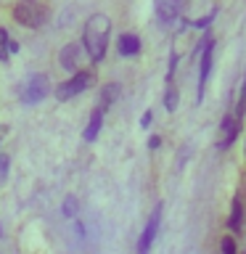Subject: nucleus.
<instances>
[{
	"mask_svg": "<svg viewBox=\"0 0 246 254\" xmlns=\"http://www.w3.org/2000/svg\"><path fill=\"white\" fill-rule=\"evenodd\" d=\"M117 51H119V56H124V59L138 56L140 53V37L132 35V32H127V35H122L117 40Z\"/></svg>",
	"mask_w": 246,
	"mask_h": 254,
	"instance_id": "9d476101",
	"label": "nucleus"
},
{
	"mask_svg": "<svg viewBox=\"0 0 246 254\" xmlns=\"http://www.w3.org/2000/svg\"><path fill=\"white\" fill-rule=\"evenodd\" d=\"M159 146H162V138H159V135H151V138H148V148L156 151Z\"/></svg>",
	"mask_w": 246,
	"mask_h": 254,
	"instance_id": "412c9836",
	"label": "nucleus"
},
{
	"mask_svg": "<svg viewBox=\"0 0 246 254\" xmlns=\"http://www.w3.org/2000/svg\"><path fill=\"white\" fill-rule=\"evenodd\" d=\"M119 98V85L117 82H109V85H103L101 87V101H98V109L101 111H106L114 106V101Z\"/></svg>",
	"mask_w": 246,
	"mask_h": 254,
	"instance_id": "ddd939ff",
	"label": "nucleus"
},
{
	"mask_svg": "<svg viewBox=\"0 0 246 254\" xmlns=\"http://www.w3.org/2000/svg\"><path fill=\"white\" fill-rule=\"evenodd\" d=\"M59 64H61V69L71 71V74L79 71V64H82V45H79V43L63 45L61 53H59Z\"/></svg>",
	"mask_w": 246,
	"mask_h": 254,
	"instance_id": "0eeeda50",
	"label": "nucleus"
},
{
	"mask_svg": "<svg viewBox=\"0 0 246 254\" xmlns=\"http://www.w3.org/2000/svg\"><path fill=\"white\" fill-rule=\"evenodd\" d=\"M101 125H103V111L101 109H95L90 119H87V127H85V132H82V138L87 143H93L95 138H98V132H101Z\"/></svg>",
	"mask_w": 246,
	"mask_h": 254,
	"instance_id": "f8f14e48",
	"label": "nucleus"
},
{
	"mask_svg": "<svg viewBox=\"0 0 246 254\" xmlns=\"http://www.w3.org/2000/svg\"><path fill=\"white\" fill-rule=\"evenodd\" d=\"M0 238H3V225H0Z\"/></svg>",
	"mask_w": 246,
	"mask_h": 254,
	"instance_id": "5701e85b",
	"label": "nucleus"
},
{
	"mask_svg": "<svg viewBox=\"0 0 246 254\" xmlns=\"http://www.w3.org/2000/svg\"><path fill=\"white\" fill-rule=\"evenodd\" d=\"M244 217H246V212H244V201H241V196H236V198H233V204H230L228 228L233 230V233H241V228H244Z\"/></svg>",
	"mask_w": 246,
	"mask_h": 254,
	"instance_id": "9b49d317",
	"label": "nucleus"
},
{
	"mask_svg": "<svg viewBox=\"0 0 246 254\" xmlns=\"http://www.w3.org/2000/svg\"><path fill=\"white\" fill-rule=\"evenodd\" d=\"M201 51V64H198V93H196V101L201 103L204 98V87H206V79H209V71H212V53H214V37L212 35H204V40L198 43L196 53Z\"/></svg>",
	"mask_w": 246,
	"mask_h": 254,
	"instance_id": "20e7f679",
	"label": "nucleus"
},
{
	"mask_svg": "<svg viewBox=\"0 0 246 254\" xmlns=\"http://www.w3.org/2000/svg\"><path fill=\"white\" fill-rule=\"evenodd\" d=\"M151 119H154V114H151V111H146V114L140 117V127H148V125H151Z\"/></svg>",
	"mask_w": 246,
	"mask_h": 254,
	"instance_id": "4be33fe9",
	"label": "nucleus"
},
{
	"mask_svg": "<svg viewBox=\"0 0 246 254\" xmlns=\"http://www.w3.org/2000/svg\"><path fill=\"white\" fill-rule=\"evenodd\" d=\"M90 85H93V71L79 69L69 79H63L61 85H56V98L59 101H71V98H77L79 93H85Z\"/></svg>",
	"mask_w": 246,
	"mask_h": 254,
	"instance_id": "7ed1b4c3",
	"label": "nucleus"
},
{
	"mask_svg": "<svg viewBox=\"0 0 246 254\" xmlns=\"http://www.w3.org/2000/svg\"><path fill=\"white\" fill-rule=\"evenodd\" d=\"M212 19H214V11L209 13V16H201V19H196V21H190V24H193V27H209V24H212Z\"/></svg>",
	"mask_w": 246,
	"mask_h": 254,
	"instance_id": "aec40b11",
	"label": "nucleus"
},
{
	"mask_svg": "<svg viewBox=\"0 0 246 254\" xmlns=\"http://www.w3.org/2000/svg\"><path fill=\"white\" fill-rule=\"evenodd\" d=\"M8 43H11V35H8V29L0 27V61H8L11 59V51H8Z\"/></svg>",
	"mask_w": 246,
	"mask_h": 254,
	"instance_id": "dca6fc26",
	"label": "nucleus"
},
{
	"mask_svg": "<svg viewBox=\"0 0 246 254\" xmlns=\"http://www.w3.org/2000/svg\"><path fill=\"white\" fill-rule=\"evenodd\" d=\"M178 103H180V93H178V87L170 82V85H167V90H164V109L175 111V109H178Z\"/></svg>",
	"mask_w": 246,
	"mask_h": 254,
	"instance_id": "4468645a",
	"label": "nucleus"
},
{
	"mask_svg": "<svg viewBox=\"0 0 246 254\" xmlns=\"http://www.w3.org/2000/svg\"><path fill=\"white\" fill-rule=\"evenodd\" d=\"M220 140H217V146L225 151L233 146V140L238 138V132H241V119H238L236 114H225V119H222V127H220Z\"/></svg>",
	"mask_w": 246,
	"mask_h": 254,
	"instance_id": "6e6552de",
	"label": "nucleus"
},
{
	"mask_svg": "<svg viewBox=\"0 0 246 254\" xmlns=\"http://www.w3.org/2000/svg\"><path fill=\"white\" fill-rule=\"evenodd\" d=\"M111 37V19L106 13H93L82 32V48L93 61H103Z\"/></svg>",
	"mask_w": 246,
	"mask_h": 254,
	"instance_id": "f257e3e1",
	"label": "nucleus"
},
{
	"mask_svg": "<svg viewBox=\"0 0 246 254\" xmlns=\"http://www.w3.org/2000/svg\"><path fill=\"white\" fill-rule=\"evenodd\" d=\"M8 172H11V159L0 154V183L8 180Z\"/></svg>",
	"mask_w": 246,
	"mask_h": 254,
	"instance_id": "a211bd4d",
	"label": "nucleus"
},
{
	"mask_svg": "<svg viewBox=\"0 0 246 254\" xmlns=\"http://www.w3.org/2000/svg\"><path fill=\"white\" fill-rule=\"evenodd\" d=\"M48 93H51V82H48V77L45 74H35V77H29L27 87H24L21 101L24 103H40Z\"/></svg>",
	"mask_w": 246,
	"mask_h": 254,
	"instance_id": "39448f33",
	"label": "nucleus"
},
{
	"mask_svg": "<svg viewBox=\"0 0 246 254\" xmlns=\"http://www.w3.org/2000/svg\"><path fill=\"white\" fill-rule=\"evenodd\" d=\"M77 209H79V201H77L74 196H66V198H63V204H61V212H63V217L74 220V217H77Z\"/></svg>",
	"mask_w": 246,
	"mask_h": 254,
	"instance_id": "2eb2a0df",
	"label": "nucleus"
},
{
	"mask_svg": "<svg viewBox=\"0 0 246 254\" xmlns=\"http://www.w3.org/2000/svg\"><path fill=\"white\" fill-rule=\"evenodd\" d=\"M13 19L27 29H40L48 21V8L40 0H19L13 5Z\"/></svg>",
	"mask_w": 246,
	"mask_h": 254,
	"instance_id": "f03ea898",
	"label": "nucleus"
},
{
	"mask_svg": "<svg viewBox=\"0 0 246 254\" xmlns=\"http://www.w3.org/2000/svg\"><path fill=\"white\" fill-rule=\"evenodd\" d=\"M154 8H156V16L162 24H170L180 16V8H183V0H154Z\"/></svg>",
	"mask_w": 246,
	"mask_h": 254,
	"instance_id": "1a4fd4ad",
	"label": "nucleus"
},
{
	"mask_svg": "<svg viewBox=\"0 0 246 254\" xmlns=\"http://www.w3.org/2000/svg\"><path fill=\"white\" fill-rule=\"evenodd\" d=\"M159 222H162V204H156V209L151 212L146 228H143V236H140V241H138V254H148L151 244H154V238H156Z\"/></svg>",
	"mask_w": 246,
	"mask_h": 254,
	"instance_id": "423d86ee",
	"label": "nucleus"
},
{
	"mask_svg": "<svg viewBox=\"0 0 246 254\" xmlns=\"http://www.w3.org/2000/svg\"><path fill=\"white\" fill-rule=\"evenodd\" d=\"M220 252H222V254H238V246H236V241H233L230 236H225V238L220 241Z\"/></svg>",
	"mask_w": 246,
	"mask_h": 254,
	"instance_id": "f3484780",
	"label": "nucleus"
},
{
	"mask_svg": "<svg viewBox=\"0 0 246 254\" xmlns=\"http://www.w3.org/2000/svg\"><path fill=\"white\" fill-rule=\"evenodd\" d=\"M244 109H246V82H244V90H241V101H238V109H236V117H238V119L244 117Z\"/></svg>",
	"mask_w": 246,
	"mask_h": 254,
	"instance_id": "6ab92c4d",
	"label": "nucleus"
}]
</instances>
